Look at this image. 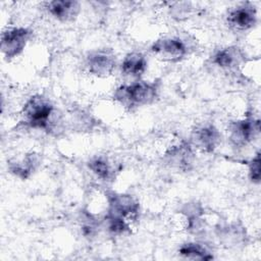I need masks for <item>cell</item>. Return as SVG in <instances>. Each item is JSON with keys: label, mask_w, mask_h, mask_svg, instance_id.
<instances>
[{"label": "cell", "mask_w": 261, "mask_h": 261, "mask_svg": "<svg viewBox=\"0 0 261 261\" xmlns=\"http://www.w3.org/2000/svg\"><path fill=\"white\" fill-rule=\"evenodd\" d=\"M21 122L35 129L49 133L55 132L61 123V117L57 115L51 100L43 95L36 94L30 97L21 109Z\"/></svg>", "instance_id": "1"}, {"label": "cell", "mask_w": 261, "mask_h": 261, "mask_svg": "<svg viewBox=\"0 0 261 261\" xmlns=\"http://www.w3.org/2000/svg\"><path fill=\"white\" fill-rule=\"evenodd\" d=\"M160 84L157 81H135L120 85L113 92V99L125 109L133 111L155 102L159 95Z\"/></svg>", "instance_id": "2"}, {"label": "cell", "mask_w": 261, "mask_h": 261, "mask_svg": "<svg viewBox=\"0 0 261 261\" xmlns=\"http://www.w3.org/2000/svg\"><path fill=\"white\" fill-rule=\"evenodd\" d=\"M107 201L106 215L123 219L129 223L138 220L140 215V202L130 194L115 191L105 192Z\"/></svg>", "instance_id": "3"}, {"label": "cell", "mask_w": 261, "mask_h": 261, "mask_svg": "<svg viewBox=\"0 0 261 261\" xmlns=\"http://www.w3.org/2000/svg\"><path fill=\"white\" fill-rule=\"evenodd\" d=\"M227 132L229 143L233 148H245L258 139L260 135V119L253 115H248L230 121Z\"/></svg>", "instance_id": "4"}, {"label": "cell", "mask_w": 261, "mask_h": 261, "mask_svg": "<svg viewBox=\"0 0 261 261\" xmlns=\"http://www.w3.org/2000/svg\"><path fill=\"white\" fill-rule=\"evenodd\" d=\"M150 51L162 61L177 63L189 55L190 46L179 37H163L151 45Z\"/></svg>", "instance_id": "5"}, {"label": "cell", "mask_w": 261, "mask_h": 261, "mask_svg": "<svg viewBox=\"0 0 261 261\" xmlns=\"http://www.w3.org/2000/svg\"><path fill=\"white\" fill-rule=\"evenodd\" d=\"M33 36V31L25 27H12L1 34V52L6 61L20 55Z\"/></svg>", "instance_id": "6"}, {"label": "cell", "mask_w": 261, "mask_h": 261, "mask_svg": "<svg viewBox=\"0 0 261 261\" xmlns=\"http://www.w3.org/2000/svg\"><path fill=\"white\" fill-rule=\"evenodd\" d=\"M194 150L189 141L182 140L167 148L163 154V161L167 166L177 171H191L196 160Z\"/></svg>", "instance_id": "7"}, {"label": "cell", "mask_w": 261, "mask_h": 261, "mask_svg": "<svg viewBox=\"0 0 261 261\" xmlns=\"http://www.w3.org/2000/svg\"><path fill=\"white\" fill-rule=\"evenodd\" d=\"M222 136L219 129L210 122L196 125L191 134L190 143L194 149L202 153L212 154L221 144Z\"/></svg>", "instance_id": "8"}, {"label": "cell", "mask_w": 261, "mask_h": 261, "mask_svg": "<svg viewBox=\"0 0 261 261\" xmlns=\"http://www.w3.org/2000/svg\"><path fill=\"white\" fill-rule=\"evenodd\" d=\"M258 22L257 8L252 2H242L231 7L226 14L227 25L238 32L253 29Z\"/></svg>", "instance_id": "9"}, {"label": "cell", "mask_w": 261, "mask_h": 261, "mask_svg": "<svg viewBox=\"0 0 261 261\" xmlns=\"http://www.w3.org/2000/svg\"><path fill=\"white\" fill-rule=\"evenodd\" d=\"M116 67V57L111 49H97L88 53L86 68L89 73L97 77L111 75Z\"/></svg>", "instance_id": "10"}, {"label": "cell", "mask_w": 261, "mask_h": 261, "mask_svg": "<svg viewBox=\"0 0 261 261\" xmlns=\"http://www.w3.org/2000/svg\"><path fill=\"white\" fill-rule=\"evenodd\" d=\"M210 61L213 65L226 71H237L247 61L245 51L238 46H227L216 50Z\"/></svg>", "instance_id": "11"}, {"label": "cell", "mask_w": 261, "mask_h": 261, "mask_svg": "<svg viewBox=\"0 0 261 261\" xmlns=\"http://www.w3.org/2000/svg\"><path fill=\"white\" fill-rule=\"evenodd\" d=\"M42 159L37 152H28L20 157H14L7 161L8 171L15 177L25 180L33 176L41 165Z\"/></svg>", "instance_id": "12"}, {"label": "cell", "mask_w": 261, "mask_h": 261, "mask_svg": "<svg viewBox=\"0 0 261 261\" xmlns=\"http://www.w3.org/2000/svg\"><path fill=\"white\" fill-rule=\"evenodd\" d=\"M215 232L219 242L226 248L238 249L244 247L249 239L246 227L237 221L217 225Z\"/></svg>", "instance_id": "13"}, {"label": "cell", "mask_w": 261, "mask_h": 261, "mask_svg": "<svg viewBox=\"0 0 261 261\" xmlns=\"http://www.w3.org/2000/svg\"><path fill=\"white\" fill-rule=\"evenodd\" d=\"M179 214H181L186 220V229L190 233L200 234L205 229V210L202 204L194 201L185 204L179 209Z\"/></svg>", "instance_id": "14"}, {"label": "cell", "mask_w": 261, "mask_h": 261, "mask_svg": "<svg viewBox=\"0 0 261 261\" xmlns=\"http://www.w3.org/2000/svg\"><path fill=\"white\" fill-rule=\"evenodd\" d=\"M87 166L90 171L104 182H113L119 172V167L105 155H95L89 159Z\"/></svg>", "instance_id": "15"}, {"label": "cell", "mask_w": 261, "mask_h": 261, "mask_svg": "<svg viewBox=\"0 0 261 261\" xmlns=\"http://www.w3.org/2000/svg\"><path fill=\"white\" fill-rule=\"evenodd\" d=\"M148 68V61L146 56L141 52L127 53L121 63L120 72L123 76L133 79L135 81L141 80Z\"/></svg>", "instance_id": "16"}, {"label": "cell", "mask_w": 261, "mask_h": 261, "mask_svg": "<svg viewBox=\"0 0 261 261\" xmlns=\"http://www.w3.org/2000/svg\"><path fill=\"white\" fill-rule=\"evenodd\" d=\"M46 8L55 19L67 22L77 17L81 11V3L75 0H54L48 2Z\"/></svg>", "instance_id": "17"}, {"label": "cell", "mask_w": 261, "mask_h": 261, "mask_svg": "<svg viewBox=\"0 0 261 261\" xmlns=\"http://www.w3.org/2000/svg\"><path fill=\"white\" fill-rule=\"evenodd\" d=\"M178 254L191 260H212L214 256L203 244L188 242L178 248Z\"/></svg>", "instance_id": "18"}, {"label": "cell", "mask_w": 261, "mask_h": 261, "mask_svg": "<svg viewBox=\"0 0 261 261\" xmlns=\"http://www.w3.org/2000/svg\"><path fill=\"white\" fill-rule=\"evenodd\" d=\"M104 221L108 232L111 233L112 236L120 237L130 232V223L123 219L105 215Z\"/></svg>", "instance_id": "19"}, {"label": "cell", "mask_w": 261, "mask_h": 261, "mask_svg": "<svg viewBox=\"0 0 261 261\" xmlns=\"http://www.w3.org/2000/svg\"><path fill=\"white\" fill-rule=\"evenodd\" d=\"M99 219H97L93 214L89 212H84L82 214V220H81V229L85 237L90 238L94 237L99 227Z\"/></svg>", "instance_id": "20"}, {"label": "cell", "mask_w": 261, "mask_h": 261, "mask_svg": "<svg viewBox=\"0 0 261 261\" xmlns=\"http://www.w3.org/2000/svg\"><path fill=\"white\" fill-rule=\"evenodd\" d=\"M260 152L257 153L252 157V159L248 163V176L252 184L259 185L261 178V167H260Z\"/></svg>", "instance_id": "21"}]
</instances>
